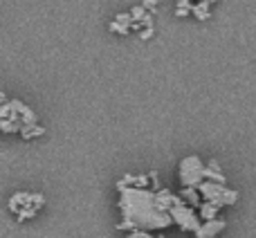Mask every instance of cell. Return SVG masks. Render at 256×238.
Returning <instances> with one entry per match:
<instances>
[{
	"mask_svg": "<svg viewBox=\"0 0 256 238\" xmlns=\"http://www.w3.org/2000/svg\"><path fill=\"white\" fill-rule=\"evenodd\" d=\"M120 191V207L122 222H117L120 232H155V230H166V227L176 225L171 214L164 212L160 204L158 191L153 189H137V186H122Z\"/></svg>",
	"mask_w": 256,
	"mask_h": 238,
	"instance_id": "obj_1",
	"label": "cell"
},
{
	"mask_svg": "<svg viewBox=\"0 0 256 238\" xmlns=\"http://www.w3.org/2000/svg\"><path fill=\"white\" fill-rule=\"evenodd\" d=\"M204 171H207V164L198 158V155H186V158L180 160V166H178V180H180L182 186H194L198 189L207 178H204Z\"/></svg>",
	"mask_w": 256,
	"mask_h": 238,
	"instance_id": "obj_2",
	"label": "cell"
},
{
	"mask_svg": "<svg viewBox=\"0 0 256 238\" xmlns=\"http://www.w3.org/2000/svg\"><path fill=\"white\" fill-rule=\"evenodd\" d=\"M198 191L204 202H214V204H218V207H232V204L238 200V191L230 189L227 184L212 182V180H204L202 184L198 186Z\"/></svg>",
	"mask_w": 256,
	"mask_h": 238,
	"instance_id": "obj_3",
	"label": "cell"
},
{
	"mask_svg": "<svg viewBox=\"0 0 256 238\" xmlns=\"http://www.w3.org/2000/svg\"><path fill=\"white\" fill-rule=\"evenodd\" d=\"M168 214H171L173 222H176L180 230H184V232H194L196 234V232L202 227V218H200V214H196L194 207H189L184 200H180V202H178Z\"/></svg>",
	"mask_w": 256,
	"mask_h": 238,
	"instance_id": "obj_4",
	"label": "cell"
},
{
	"mask_svg": "<svg viewBox=\"0 0 256 238\" xmlns=\"http://www.w3.org/2000/svg\"><path fill=\"white\" fill-rule=\"evenodd\" d=\"M9 104H12L14 112H18V117H20L22 128H25V126H36V124H38V117H36V112L32 110L30 106H25V104L18 102V99H12Z\"/></svg>",
	"mask_w": 256,
	"mask_h": 238,
	"instance_id": "obj_5",
	"label": "cell"
},
{
	"mask_svg": "<svg viewBox=\"0 0 256 238\" xmlns=\"http://www.w3.org/2000/svg\"><path fill=\"white\" fill-rule=\"evenodd\" d=\"M225 227H227V222L222 220V218L207 220V222H202V227H200L198 232H196V238H216L222 230H225Z\"/></svg>",
	"mask_w": 256,
	"mask_h": 238,
	"instance_id": "obj_6",
	"label": "cell"
},
{
	"mask_svg": "<svg viewBox=\"0 0 256 238\" xmlns=\"http://www.w3.org/2000/svg\"><path fill=\"white\" fill-rule=\"evenodd\" d=\"M30 202H32V194H27V191H18V194H14L12 198H9V212L18 216V212H20L22 207H27Z\"/></svg>",
	"mask_w": 256,
	"mask_h": 238,
	"instance_id": "obj_7",
	"label": "cell"
},
{
	"mask_svg": "<svg viewBox=\"0 0 256 238\" xmlns=\"http://www.w3.org/2000/svg\"><path fill=\"white\" fill-rule=\"evenodd\" d=\"M180 198L184 200L189 207H200V204L204 202L202 196H200V191L194 189V186H182V189H180Z\"/></svg>",
	"mask_w": 256,
	"mask_h": 238,
	"instance_id": "obj_8",
	"label": "cell"
},
{
	"mask_svg": "<svg viewBox=\"0 0 256 238\" xmlns=\"http://www.w3.org/2000/svg\"><path fill=\"white\" fill-rule=\"evenodd\" d=\"M204 178H207V180H212V182H218V184H227V178H225V173L220 171V164H218L216 160H212V162L207 164Z\"/></svg>",
	"mask_w": 256,
	"mask_h": 238,
	"instance_id": "obj_9",
	"label": "cell"
},
{
	"mask_svg": "<svg viewBox=\"0 0 256 238\" xmlns=\"http://www.w3.org/2000/svg\"><path fill=\"white\" fill-rule=\"evenodd\" d=\"M218 212H220V207H218V204H214V202H202V204L198 207V214H200V218H202V222L216 220V218H218Z\"/></svg>",
	"mask_w": 256,
	"mask_h": 238,
	"instance_id": "obj_10",
	"label": "cell"
},
{
	"mask_svg": "<svg viewBox=\"0 0 256 238\" xmlns=\"http://www.w3.org/2000/svg\"><path fill=\"white\" fill-rule=\"evenodd\" d=\"M212 2L209 0H198V2H194V16L198 18V20H207L209 16H212Z\"/></svg>",
	"mask_w": 256,
	"mask_h": 238,
	"instance_id": "obj_11",
	"label": "cell"
},
{
	"mask_svg": "<svg viewBox=\"0 0 256 238\" xmlns=\"http://www.w3.org/2000/svg\"><path fill=\"white\" fill-rule=\"evenodd\" d=\"M40 135H45V128L40 126V124H36V126H25L20 130L22 140H34V137H40Z\"/></svg>",
	"mask_w": 256,
	"mask_h": 238,
	"instance_id": "obj_12",
	"label": "cell"
},
{
	"mask_svg": "<svg viewBox=\"0 0 256 238\" xmlns=\"http://www.w3.org/2000/svg\"><path fill=\"white\" fill-rule=\"evenodd\" d=\"M0 130H2V132H20L22 130V124L12 122V119H0Z\"/></svg>",
	"mask_w": 256,
	"mask_h": 238,
	"instance_id": "obj_13",
	"label": "cell"
},
{
	"mask_svg": "<svg viewBox=\"0 0 256 238\" xmlns=\"http://www.w3.org/2000/svg\"><path fill=\"white\" fill-rule=\"evenodd\" d=\"M146 9H144V4H137V7H132L130 9V16H132V22H142L146 18Z\"/></svg>",
	"mask_w": 256,
	"mask_h": 238,
	"instance_id": "obj_14",
	"label": "cell"
},
{
	"mask_svg": "<svg viewBox=\"0 0 256 238\" xmlns=\"http://www.w3.org/2000/svg\"><path fill=\"white\" fill-rule=\"evenodd\" d=\"M108 30H110V32H115V34H128V32H130V25H124V22H117V20H112L110 25H108Z\"/></svg>",
	"mask_w": 256,
	"mask_h": 238,
	"instance_id": "obj_15",
	"label": "cell"
},
{
	"mask_svg": "<svg viewBox=\"0 0 256 238\" xmlns=\"http://www.w3.org/2000/svg\"><path fill=\"white\" fill-rule=\"evenodd\" d=\"M115 20H117V22H124V25H132V16H130V12H122V14H117Z\"/></svg>",
	"mask_w": 256,
	"mask_h": 238,
	"instance_id": "obj_16",
	"label": "cell"
},
{
	"mask_svg": "<svg viewBox=\"0 0 256 238\" xmlns=\"http://www.w3.org/2000/svg\"><path fill=\"white\" fill-rule=\"evenodd\" d=\"M126 238H153L150 236V232H144V230H135V232H130Z\"/></svg>",
	"mask_w": 256,
	"mask_h": 238,
	"instance_id": "obj_17",
	"label": "cell"
},
{
	"mask_svg": "<svg viewBox=\"0 0 256 238\" xmlns=\"http://www.w3.org/2000/svg\"><path fill=\"white\" fill-rule=\"evenodd\" d=\"M194 14V7H176V16H189Z\"/></svg>",
	"mask_w": 256,
	"mask_h": 238,
	"instance_id": "obj_18",
	"label": "cell"
},
{
	"mask_svg": "<svg viewBox=\"0 0 256 238\" xmlns=\"http://www.w3.org/2000/svg\"><path fill=\"white\" fill-rule=\"evenodd\" d=\"M140 25H142V27H146V30H148V27H153V14H146V18L140 22Z\"/></svg>",
	"mask_w": 256,
	"mask_h": 238,
	"instance_id": "obj_19",
	"label": "cell"
},
{
	"mask_svg": "<svg viewBox=\"0 0 256 238\" xmlns=\"http://www.w3.org/2000/svg\"><path fill=\"white\" fill-rule=\"evenodd\" d=\"M150 36H153V27H148V30H142V32H140V38H142V40L150 38Z\"/></svg>",
	"mask_w": 256,
	"mask_h": 238,
	"instance_id": "obj_20",
	"label": "cell"
},
{
	"mask_svg": "<svg viewBox=\"0 0 256 238\" xmlns=\"http://www.w3.org/2000/svg\"><path fill=\"white\" fill-rule=\"evenodd\" d=\"M155 2H164V0H155Z\"/></svg>",
	"mask_w": 256,
	"mask_h": 238,
	"instance_id": "obj_21",
	"label": "cell"
}]
</instances>
